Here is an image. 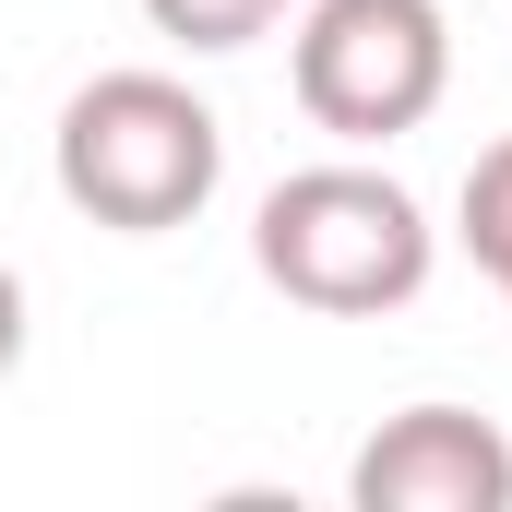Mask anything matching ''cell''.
I'll use <instances>...</instances> for the list:
<instances>
[{
    "instance_id": "obj_3",
    "label": "cell",
    "mask_w": 512,
    "mask_h": 512,
    "mask_svg": "<svg viewBox=\"0 0 512 512\" xmlns=\"http://www.w3.org/2000/svg\"><path fill=\"white\" fill-rule=\"evenodd\" d=\"M286 84H298L310 131L393 143L453 96V24H441V0H310L286 36Z\"/></svg>"
},
{
    "instance_id": "obj_7",
    "label": "cell",
    "mask_w": 512,
    "mask_h": 512,
    "mask_svg": "<svg viewBox=\"0 0 512 512\" xmlns=\"http://www.w3.org/2000/svg\"><path fill=\"white\" fill-rule=\"evenodd\" d=\"M12 358H24V274L0 262V382H12Z\"/></svg>"
},
{
    "instance_id": "obj_2",
    "label": "cell",
    "mask_w": 512,
    "mask_h": 512,
    "mask_svg": "<svg viewBox=\"0 0 512 512\" xmlns=\"http://www.w3.org/2000/svg\"><path fill=\"white\" fill-rule=\"evenodd\" d=\"M251 262L274 298H298V310H322V322H382L405 310L417 286H429V215H417V191L382 179V167H298V179H274L251 215Z\"/></svg>"
},
{
    "instance_id": "obj_4",
    "label": "cell",
    "mask_w": 512,
    "mask_h": 512,
    "mask_svg": "<svg viewBox=\"0 0 512 512\" xmlns=\"http://www.w3.org/2000/svg\"><path fill=\"white\" fill-rule=\"evenodd\" d=\"M358 512H512V441L477 405H405L346 465Z\"/></svg>"
},
{
    "instance_id": "obj_5",
    "label": "cell",
    "mask_w": 512,
    "mask_h": 512,
    "mask_svg": "<svg viewBox=\"0 0 512 512\" xmlns=\"http://www.w3.org/2000/svg\"><path fill=\"white\" fill-rule=\"evenodd\" d=\"M143 24L179 36V48H203V60H227V48H262L286 24V0H143Z\"/></svg>"
},
{
    "instance_id": "obj_1",
    "label": "cell",
    "mask_w": 512,
    "mask_h": 512,
    "mask_svg": "<svg viewBox=\"0 0 512 512\" xmlns=\"http://www.w3.org/2000/svg\"><path fill=\"white\" fill-rule=\"evenodd\" d=\"M48 179H60L72 215H96L120 239H167L215 203L227 120L179 72H96V84H72V108L48 131Z\"/></svg>"
},
{
    "instance_id": "obj_6",
    "label": "cell",
    "mask_w": 512,
    "mask_h": 512,
    "mask_svg": "<svg viewBox=\"0 0 512 512\" xmlns=\"http://www.w3.org/2000/svg\"><path fill=\"white\" fill-rule=\"evenodd\" d=\"M465 251H477V274L512 298V131L465 167Z\"/></svg>"
}]
</instances>
